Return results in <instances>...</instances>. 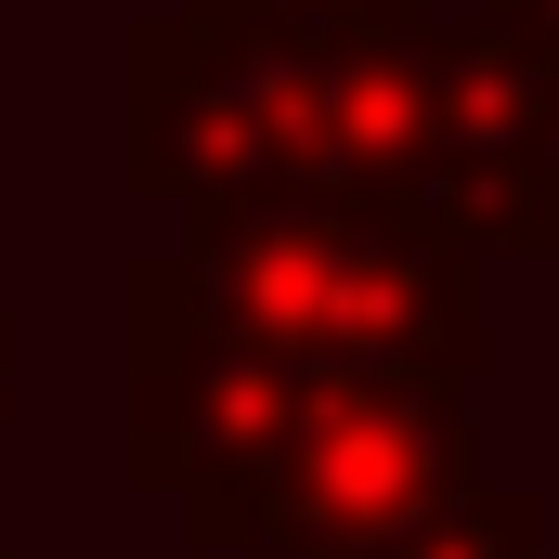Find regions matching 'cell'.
<instances>
[{"instance_id": "cell-8", "label": "cell", "mask_w": 559, "mask_h": 559, "mask_svg": "<svg viewBox=\"0 0 559 559\" xmlns=\"http://www.w3.org/2000/svg\"><path fill=\"white\" fill-rule=\"evenodd\" d=\"M0 417H13V325H0Z\"/></svg>"}, {"instance_id": "cell-6", "label": "cell", "mask_w": 559, "mask_h": 559, "mask_svg": "<svg viewBox=\"0 0 559 559\" xmlns=\"http://www.w3.org/2000/svg\"><path fill=\"white\" fill-rule=\"evenodd\" d=\"M521 261H559V105H547V182H534V235H521Z\"/></svg>"}, {"instance_id": "cell-7", "label": "cell", "mask_w": 559, "mask_h": 559, "mask_svg": "<svg viewBox=\"0 0 559 559\" xmlns=\"http://www.w3.org/2000/svg\"><path fill=\"white\" fill-rule=\"evenodd\" d=\"M508 39H534V52H559V0H481Z\"/></svg>"}, {"instance_id": "cell-2", "label": "cell", "mask_w": 559, "mask_h": 559, "mask_svg": "<svg viewBox=\"0 0 559 559\" xmlns=\"http://www.w3.org/2000/svg\"><path fill=\"white\" fill-rule=\"evenodd\" d=\"M495 261L442 235L417 195H286L235 222H182V248H131L118 299L182 312L286 378H481Z\"/></svg>"}, {"instance_id": "cell-4", "label": "cell", "mask_w": 559, "mask_h": 559, "mask_svg": "<svg viewBox=\"0 0 559 559\" xmlns=\"http://www.w3.org/2000/svg\"><path fill=\"white\" fill-rule=\"evenodd\" d=\"M209 39H261V52H378V39H429V0H182Z\"/></svg>"}, {"instance_id": "cell-1", "label": "cell", "mask_w": 559, "mask_h": 559, "mask_svg": "<svg viewBox=\"0 0 559 559\" xmlns=\"http://www.w3.org/2000/svg\"><path fill=\"white\" fill-rule=\"evenodd\" d=\"M442 118V26L378 52H261L209 39L182 0L131 13L118 52V169L182 222H235L286 195H417Z\"/></svg>"}, {"instance_id": "cell-9", "label": "cell", "mask_w": 559, "mask_h": 559, "mask_svg": "<svg viewBox=\"0 0 559 559\" xmlns=\"http://www.w3.org/2000/svg\"><path fill=\"white\" fill-rule=\"evenodd\" d=\"M0 559H13V547H0Z\"/></svg>"}, {"instance_id": "cell-5", "label": "cell", "mask_w": 559, "mask_h": 559, "mask_svg": "<svg viewBox=\"0 0 559 559\" xmlns=\"http://www.w3.org/2000/svg\"><path fill=\"white\" fill-rule=\"evenodd\" d=\"M365 559H547V495L534 481H481L468 508H442V521H417V534H391Z\"/></svg>"}, {"instance_id": "cell-3", "label": "cell", "mask_w": 559, "mask_h": 559, "mask_svg": "<svg viewBox=\"0 0 559 559\" xmlns=\"http://www.w3.org/2000/svg\"><path fill=\"white\" fill-rule=\"evenodd\" d=\"M481 481L495 468L455 378H312L261 455L182 495V534L209 559H365Z\"/></svg>"}]
</instances>
